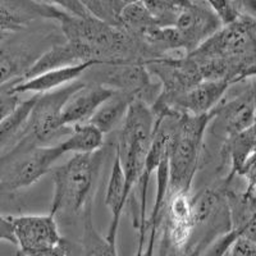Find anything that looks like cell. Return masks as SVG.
<instances>
[{
    "instance_id": "cell-1",
    "label": "cell",
    "mask_w": 256,
    "mask_h": 256,
    "mask_svg": "<svg viewBox=\"0 0 256 256\" xmlns=\"http://www.w3.org/2000/svg\"><path fill=\"white\" fill-rule=\"evenodd\" d=\"M105 150L88 154H73L62 166L52 168L54 182L50 212L77 216L92 204L94 190L104 163Z\"/></svg>"
},
{
    "instance_id": "cell-2",
    "label": "cell",
    "mask_w": 256,
    "mask_h": 256,
    "mask_svg": "<svg viewBox=\"0 0 256 256\" xmlns=\"http://www.w3.org/2000/svg\"><path fill=\"white\" fill-rule=\"evenodd\" d=\"M214 118L216 110L200 116L182 113L178 116L169 144L168 196L191 191L200 164L205 134Z\"/></svg>"
},
{
    "instance_id": "cell-3",
    "label": "cell",
    "mask_w": 256,
    "mask_h": 256,
    "mask_svg": "<svg viewBox=\"0 0 256 256\" xmlns=\"http://www.w3.org/2000/svg\"><path fill=\"white\" fill-rule=\"evenodd\" d=\"M156 116L152 105L136 99L130 106L124 122L120 126L116 154L120 156L127 180V194L138 187L145 169L146 159L154 138Z\"/></svg>"
},
{
    "instance_id": "cell-4",
    "label": "cell",
    "mask_w": 256,
    "mask_h": 256,
    "mask_svg": "<svg viewBox=\"0 0 256 256\" xmlns=\"http://www.w3.org/2000/svg\"><path fill=\"white\" fill-rule=\"evenodd\" d=\"M196 62L219 59L227 62L236 72V84L251 66L256 63V20L241 16L233 24H226L188 54Z\"/></svg>"
},
{
    "instance_id": "cell-5",
    "label": "cell",
    "mask_w": 256,
    "mask_h": 256,
    "mask_svg": "<svg viewBox=\"0 0 256 256\" xmlns=\"http://www.w3.org/2000/svg\"><path fill=\"white\" fill-rule=\"evenodd\" d=\"M66 155L60 142L54 145H14L2 152L0 190L13 194L31 187L52 170L56 160Z\"/></svg>"
},
{
    "instance_id": "cell-6",
    "label": "cell",
    "mask_w": 256,
    "mask_h": 256,
    "mask_svg": "<svg viewBox=\"0 0 256 256\" xmlns=\"http://www.w3.org/2000/svg\"><path fill=\"white\" fill-rule=\"evenodd\" d=\"M84 84V82L80 80L58 90L38 94L28 123L13 145H46L52 138L68 136L72 128L63 126V109L70 96Z\"/></svg>"
},
{
    "instance_id": "cell-7",
    "label": "cell",
    "mask_w": 256,
    "mask_h": 256,
    "mask_svg": "<svg viewBox=\"0 0 256 256\" xmlns=\"http://www.w3.org/2000/svg\"><path fill=\"white\" fill-rule=\"evenodd\" d=\"M145 66L162 86L160 95L152 105L168 104L204 80L198 64L188 54H166L145 62Z\"/></svg>"
},
{
    "instance_id": "cell-8",
    "label": "cell",
    "mask_w": 256,
    "mask_h": 256,
    "mask_svg": "<svg viewBox=\"0 0 256 256\" xmlns=\"http://www.w3.org/2000/svg\"><path fill=\"white\" fill-rule=\"evenodd\" d=\"M92 76L95 77L92 82L108 86L114 91L131 94L148 105L156 102L162 91L159 82H152L145 63L102 64V70L94 72Z\"/></svg>"
},
{
    "instance_id": "cell-9",
    "label": "cell",
    "mask_w": 256,
    "mask_h": 256,
    "mask_svg": "<svg viewBox=\"0 0 256 256\" xmlns=\"http://www.w3.org/2000/svg\"><path fill=\"white\" fill-rule=\"evenodd\" d=\"M9 216L14 228L18 250L26 255L46 256L63 238L52 212Z\"/></svg>"
},
{
    "instance_id": "cell-10",
    "label": "cell",
    "mask_w": 256,
    "mask_h": 256,
    "mask_svg": "<svg viewBox=\"0 0 256 256\" xmlns=\"http://www.w3.org/2000/svg\"><path fill=\"white\" fill-rule=\"evenodd\" d=\"M174 27L184 41L186 54H191L220 30L223 24L212 6L194 0L180 8L176 18Z\"/></svg>"
},
{
    "instance_id": "cell-11",
    "label": "cell",
    "mask_w": 256,
    "mask_h": 256,
    "mask_svg": "<svg viewBox=\"0 0 256 256\" xmlns=\"http://www.w3.org/2000/svg\"><path fill=\"white\" fill-rule=\"evenodd\" d=\"M163 222V236L169 244L180 252L186 251L196 230L194 200L190 192L168 196Z\"/></svg>"
},
{
    "instance_id": "cell-12",
    "label": "cell",
    "mask_w": 256,
    "mask_h": 256,
    "mask_svg": "<svg viewBox=\"0 0 256 256\" xmlns=\"http://www.w3.org/2000/svg\"><path fill=\"white\" fill-rule=\"evenodd\" d=\"M66 10L48 6L40 0H0L2 34H16L28 28L36 20H59Z\"/></svg>"
},
{
    "instance_id": "cell-13",
    "label": "cell",
    "mask_w": 256,
    "mask_h": 256,
    "mask_svg": "<svg viewBox=\"0 0 256 256\" xmlns=\"http://www.w3.org/2000/svg\"><path fill=\"white\" fill-rule=\"evenodd\" d=\"M230 86L232 84L226 80H202L195 88L182 94L168 104L152 105V108L154 110L168 108L180 113L194 116L206 114L216 110Z\"/></svg>"
},
{
    "instance_id": "cell-14",
    "label": "cell",
    "mask_w": 256,
    "mask_h": 256,
    "mask_svg": "<svg viewBox=\"0 0 256 256\" xmlns=\"http://www.w3.org/2000/svg\"><path fill=\"white\" fill-rule=\"evenodd\" d=\"M102 64L104 63L100 60L82 62V63L73 64V66L46 70V72L40 73L31 78L2 84V88H8L12 92L20 94V95L27 92L45 94L80 81L81 76H84V73H88L95 66H102Z\"/></svg>"
},
{
    "instance_id": "cell-15",
    "label": "cell",
    "mask_w": 256,
    "mask_h": 256,
    "mask_svg": "<svg viewBox=\"0 0 256 256\" xmlns=\"http://www.w3.org/2000/svg\"><path fill=\"white\" fill-rule=\"evenodd\" d=\"M212 122H216L223 132L224 140L251 127L256 122V78L248 84V90L228 102H220Z\"/></svg>"
},
{
    "instance_id": "cell-16",
    "label": "cell",
    "mask_w": 256,
    "mask_h": 256,
    "mask_svg": "<svg viewBox=\"0 0 256 256\" xmlns=\"http://www.w3.org/2000/svg\"><path fill=\"white\" fill-rule=\"evenodd\" d=\"M116 94L113 88L98 82H84L73 94L63 109L62 122L64 127H74L91 120L95 113Z\"/></svg>"
},
{
    "instance_id": "cell-17",
    "label": "cell",
    "mask_w": 256,
    "mask_h": 256,
    "mask_svg": "<svg viewBox=\"0 0 256 256\" xmlns=\"http://www.w3.org/2000/svg\"><path fill=\"white\" fill-rule=\"evenodd\" d=\"M128 198L130 196L127 194V180H126L124 170H123L120 156L114 154L113 166H112L110 177H109L106 194H105V205L110 214L106 238L114 244H116L120 218H122L123 209H124Z\"/></svg>"
},
{
    "instance_id": "cell-18",
    "label": "cell",
    "mask_w": 256,
    "mask_h": 256,
    "mask_svg": "<svg viewBox=\"0 0 256 256\" xmlns=\"http://www.w3.org/2000/svg\"><path fill=\"white\" fill-rule=\"evenodd\" d=\"M256 152V122L251 127L233 136L227 137L222 148V163L228 160L230 170L226 177V184L232 182L233 177L240 176L244 164Z\"/></svg>"
},
{
    "instance_id": "cell-19",
    "label": "cell",
    "mask_w": 256,
    "mask_h": 256,
    "mask_svg": "<svg viewBox=\"0 0 256 256\" xmlns=\"http://www.w3.org/2000/svg\"><path fill=\"white\" fill-rule=\"evenodd\" d=\"M136 99V96L131 94L116 91L110 99L106 100L100 106L88 123L96 126L104 134H110L116 128H120L127 116L130 106Z\"/></svg>"
},
{
    "instance_id": "cell-20",
    "label": "cell",
    "mask_w": 256,
    "mask_h": 256,
    "mask_svg": "<svg viewBox=\"0 0 256 256\" xmlns=\"http://www.w3.org/2000/svg\"><path fill=\"white\" fill-rule=\"evenodd\" d=\"M38 94H35L28 99L22 100L14 110L2 118V122H0L2 152L10 148L24 131V128L28 123L30 116L36 104V100H38Z\"/></svg>"
},
{
    "instance_id": "cell-21",
    "label": "cell",
    "mask_w": 256,
    "mask_h": 256,
    "mask_svg": "<svg viewBox=\"0 0 256 256\" xmlns=\"http://www.w3.org/2000/svg\"><path fill=\"white\" fill-rule=\"evenodd\" d=\"M104 137L105 134L92 123H84L72 127L70 134L60 141V145L66 154H88L104 148Z\"/></svg>"
},
{
    "instance_id": "cell-22",
    "label": "cell",
    "mask_w": 256,
    "mask_h": 256,
    "mask_svg": "<svg viewBox=\"0 0 256 256\" xmlns=\"http://www.w3.org/2000/svg\"><path fill=\"white\" fill-rule=\"evenodd\" d=\"M120 26L132 36L142 41L146 36L160 26L155 16L141 2L126 4L120 10Z\"/></svg>"
},
{
    "instance_id": "cell-23",
    "label": "cell",
    "mask_w": 256,
    "mask_h": 256,
    "mask_svg": "<svg viewBox=\"0 0 256 256\" xmlns=\"http://www.w3.org/2000/svg\"><path fill=\"white\" fill-rule=\"evenodd\" d=\"M84 228L81 238V256H118L116 244H112L106 236H102L95 228L92 219V204L84 209Z\"/></svg>"
},
{
    "instance_id": "cell-24",
    "label": "cell",
    "mask_w": 256,
    "mask_h": 256,
    "mask_svg": "<svg viewBox=\"0 0 256 256\" xmlns=\"http://www.w3.org/2000/svg\"><path fill=\"white\" fill-rule=\"evenodd\" d=\"M80 3L92 17L120 26V14L123 8L120 0H80Z\"/></svg>"
},
{
    "instance_id": "cell-25",
    "label": "cell",
    "mask_w": 256,
    "mask_h": 256,
    "mask_svg": "<svg viewBox=\"0 0 256 256\" xmlns=\"http://www.w3.org/2000/svg\"><path fill=\"white\" fill-rule=\"evenodd\" d=\"M227 256H256V242L250 237L240 234L228 248Z\"/></svg>"
},
{
    "instance_id": "cell-26",
    "label": "cell",
    "mask_w": 256,
    "mask_h": 256,
    "mask_svg": "<svg viewBox=\"0 0 256 256\" xmlns=\"http://www.w3.org/2000/svg\"><path fill=\"white\" fill-rule=\"evenodd\" d=\"M46 256H81V246L78 248L70 240L63 237L60 242Z\"/></svg>"
},
{
    "instance_id": "cell-27",
    "label": "cell",
    "mask_w": 256,
    "mask_h": 256,
    "mask_svg": "<svg viewBox=\"0 0 256 256\" xmlns=\"http://www.w3.org/2000/svg\"><path fill=\"white\" fill-rule=\"evenodd\" d=\"M0 238L2 241L9 242L17 248V238H16L12 220H10V216H6V214H3L0 218Z\"/></svg>"
},
{
    "instance_id": "cell-28",
    "label": "cell",
    "mask_w": 256,
    "mask_h": 256,
    "mask_svg": "<svg viewBox=\"0 0 256 256\" xmlns=\"http://www.w3.org/2000/svg\"><path fill=\"white\" fill-rule=\"evenodd\" d=\"M162 248H163V251H162V256H178L180 255V251H177L176 248H173L170 244H169V242L166 241V237L163 236V244H162Z\"/></svg>"
},
{
    "instance_id": "cell-29",
    "label": "cell",
    "mask_w": 256,
    "mask_h": 256,
    "mask_svg": "<svg viewBox=\"0 0 256 256\" xmlns=\"http://www.w3.org/2000/svg\"><path fill=\"white\" fill-rule=\"evenodd\" d=\"M42 3L48 4V6H56V8H60L66 12H68V6H67V2L66 0H40Z\"/></svg>"
},
{
    "instance_id": "cell-30",
    "label": "cell",
    "mask_w": 256,
    "mask_h": 256,
    "mask_svg": "<svg viewBox=\"0 0 256 256\" xmlns=\"http://www.w3.org/2000/svg\"><path fill=\"white\" fill-rule=\"evenodd\" d=\"M120 3L123 4V6H126V4H130V3H134V2H137V0H120Z\"/></svg>"
},
{
    "instance_id": "cell-31",
    "label": "cell",
    "mask_w": 256,
    "mask_h": 256,
    "mask_svg": "<svg viewBox=\"0 0 256 256\" xmlns=\"http://www.w3.org/2000/svg\"><path fill=\"white\" fill-rule=\"evenodd\" d=\"M204 2H205V3H208V4H209L210 2H212V0H204Z\"/></svg>"
}]
</instances>
